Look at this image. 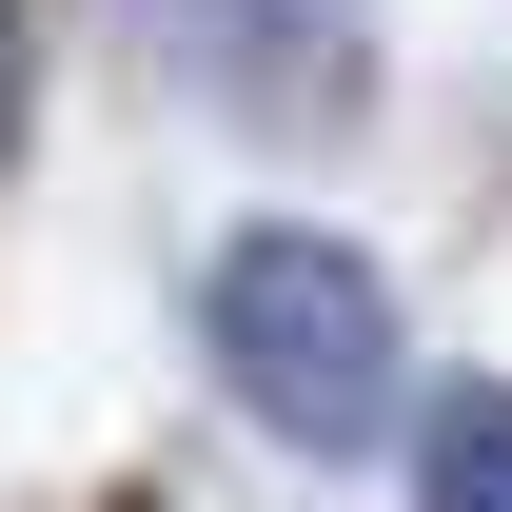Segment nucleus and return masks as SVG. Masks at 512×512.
<instances>
[{
	"label": "nucleus",
	"instance_id": "nucleus-1",
	"mask_svg": "<svg viewBox=\"0 0 512 512\" xmlns=\"http://www.w3.org/2000/svg\"><path fill=\"white\" fill-rule=\"evenodd\" d=\"M197 355L276 453H414V335H394V276L316 217H237L197 256Z\"/></svg>",
	"mask_w": 512,
	"mask_h": 512
},
{
	"label": "nucleus",
	"instance_id": "nucleus-3",
	"mask_svg": "<svg viewBox=\"0 0 512 512\" xmlns=\"http://www.w3.org/2000/svg\"><path fill=\"white\" fill-rule=\"evenodd\" d=\"M394 473H414V512H512V375H434Z\"/></svg>",
	"mask_w": 512,
	"mask_h": 512
},
{
	"label": "nucleus",
	"instance_id": "nucleus-2",
	"mask_svg": "<svg viewBox=\"0 0 512 512\" xmlns=\"http://www.w3.org/2000/svg\"><path fill=\"white\" fill-rule=\"evenodd\" d=\"M158 60H178L217 119L335 138L355 99H375V20H355V0H158Z\"/></svg>",
	"mask_w": 512,
	"mask_h": 512
},
{
	"label": "nucleus",
	"instance_id": "nucleus-4",
	"mask_svg": "<svg viewBox=\"0 0 512 512\" xmlns=\"http://www.w3.org/2000/svg\"><path fill=\"white\" fill-rule=\"evenodd\" d=\"M0 119H20V0H0Z\"/></svg>",
	"mask_w": 512,
	"mask_h": 512
}]
</instances>
